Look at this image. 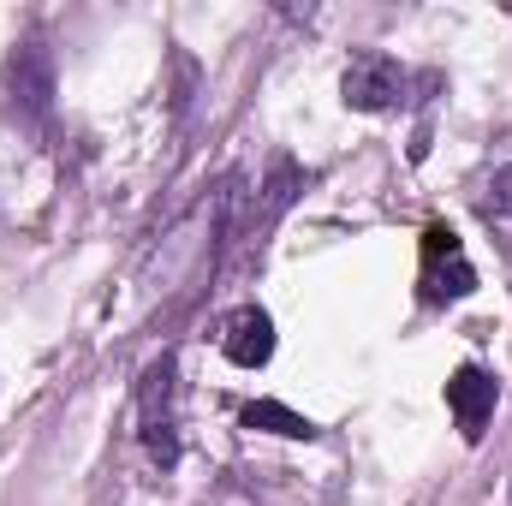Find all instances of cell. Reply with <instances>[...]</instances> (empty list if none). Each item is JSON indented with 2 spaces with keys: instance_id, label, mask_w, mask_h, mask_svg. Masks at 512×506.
Instances as JSON below:
<instances>
[{
  "instance_id": "5b68a950",
  "label": "cell",
  "mask_w": 512,
  "mask_h": 506,
  "mask_svg": "<svg viewBox=\"0 0 512 506\" xmlns=\"http://www.w3.org/2000/svg\"><path fill=\"white\" fill-rule=\"evenodd\" d=\"M221 352L239 364V370H262L268 358H274V322H268V310H233L227 316V328H221Z\"/></svg>"
},
{
  "instance_id": "3957f363",
  "label": "cell",
  "mask_w": 512,
  "mask_h": 506,
  "mask_svg": "<svg viewBox=\"0 0 512 506\" xmlns=\"http://www.w3.org/2000/svg\"><path fill=\"white\" fill-rule=\"evenodd\" d=\"M405 66L399 60H387V54H358L352 66H346V78H340V96H346V108L352 114H393L399 102H405Z\"/></svg>"
},
{
  "instance_id": "277c9868",
  "label": "cell",
  "mask_w": 512,
  "mask_h": 506,
  "mask_svg": "<svg viewBox=\"0 0 512 506\" xmlns=\"http://www.w3.org/2000/svg\"><path fill=\"white\" fill-rule=\"evenodd\" d=\"M447 405H453L465 441H483V429H489V417L501 405V381L489 376L483 364H465V370H453V381H447Z\"/></svg>"
},
{
  "instance_id": "8992f818",
  "label": "cell",
  "mask_w": 512,
  "mask_h": 506,
  "mask_svg": "<svg viewBox=\"0 0 512 506\" xmlns=\"http://www.w3.org/2000/svg\"><path fill=\"white\" fill-rule=\"evenodd\" d=\"M477 215H483V227L495 233L501 256L512 262V167H495V179H489L483 197H477Z\"/></svg>"
},
{
  "instance_id": "52a82bcc",
  "label": "cell",
  "mask_w": 512,
  "mask_h": 506,
  "mask_svg": "<svg viewBox=\"0 0 512 506\" xmlns=\"http://www.w3.org/2000/svg\"><path fill=\"white\" fill-rule=\"evenodd\" d=\"M245 429H268V435H286V441H316V423L298 417V411H286V405H274V399L245 405Z\"/></svg>"
},
{
  "instance_id": "7a4b0ae2",
  "label": "cell",
  "mask_w": 512,
  "mask_h": 506,
  "mask_svg": "<svg viewBox=\"0 0 512 506\" xmlns=\"http://www.w3.org/2000/svg\"><path fill=\"white\" fill-rule=\"evenodd\" d=\"M477 292V268L459 245V233L447 221H429L423 227V298L429 304H459Z\"/></svg>"
},
{
  "instance_id": "6da1fadb",
  "label": "cell",
  "mask_w": 512,
  "mask_h": 506,
  "mask_svg": "<svg viewBox=\"0 0 512 506\" xmlns=\"http://www.w3.org/2000/svg\"><path fill=\"white\" fill-rule=\"evenodd\" d=\"M179 364L173 358H155L143 370V387H137V423H143V447L161 471L179 465Z\"/></svg>"
}]
</instances>
